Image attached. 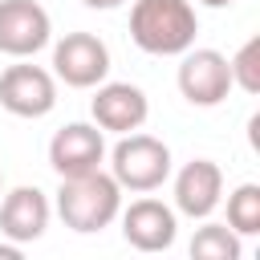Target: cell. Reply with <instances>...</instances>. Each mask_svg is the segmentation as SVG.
Here are the masks:
<instances>
[{
	"label": "cell",
	"mask_w": 260,
	"mask_h": 260,
	"mask_svg": "<svg viewBox=\"0 0 260 260\" xmlns=\"http://www.w3.org/2000/svg\"><path fill=\"white\" fill-rule=\"evenodd\" d=\"M199 16L191 0H134L130 41L150 57H179L195 45Z\"/></svg>",
	"instance_id": "cell-1"
},
{
	"label": "cell",
	"mask_w": 260,
	"mask_h": 260,
	"mask_svg": "<svg viewBox=\"0 0 260 260\" xmlns=\"http://www.w3.org/2000/svg\"><path fill=\"white\" fill-rule=\"evenodd\" d=\"M118 211H122V187L102 167L85 171V175H69L57 187V215L65 228H73L81 236L110 228L118 219Z\"/></svg>",
	"instance_id": "cell-2"
},
{
	"label": "cell",
	"mask_w": 260,
	"mask_h": 260,
	"mask_svg": "<svg viewBox=\"0 0 260 260\" xmlns=\"http://www.w3.org/2000/svg\"><path fill=\"white\" fill-rule=\"evenodd\" d=\"M110 175L122 191H134V195H146V191H158L167 179H171V146L154 134H122L110 150Z\"/></svg>",
	"instance_id": "cell-3"
},
{
	"label": "cell",
	"mask_w": 260,
	"mask_h": 260,
	"mask_svg": "<svg viewBox=\"0 0 260 260\" xmlns=\"http://www.w3.org/2000/svg\"><path fill=\"white\" fill-rule=\"evenodd\" d=\"M53 77L69 89H93L110 77V49L93 32H65L53 45Z\"/></svg>",
	"instance_id": "cell-4"
},
{
	"label": "cell",
	"mask_w": 260,
	"mask_h": 260,
	"mask_svg": "<svg viewBox=\"0 0 260 260\" xmlns=\"http://www.w3.org/2000/svg\"><path fill=\"white\" fill-rule=\"evenodd\" d=\"M175 81H179V93L191 102V106H199V110H211V106H219L223 98H228V89H232V69H228V57L219 53V49H187V53H179V73H175Z\"/></svg>",
	"instance_id": "cell-5"
},
{
	"label": "cell",
	"mask_w": 260,
	"mask_h": 260,
	"mask_svg": "<svg viewBox=\"0 0 260 260\" xmlns=\"http://www.w3.org/2000/svg\"><path fill=\"white\" fill-rule=\"evenodd\" d=\"M0 106L12 118H45L57 106V77L20 57L0 73Z\"/></svg>",
	"instance_id": "cell-6"
},
{
	"label": "cell",
	"mask_w": 260,
	"mask_h": 260,
	"mask_svg": "<svg viewBox=\"0 0 260 260\" xmlns=\"http://www.w3.org/2000/svg\"><path fill=\"white\" fill-rule=\"evenodd\" d=\"M53 41V20L37 0H0V53L32 57Z\"/></svg>",
	"instance_id": "cell-7"
},
{
	"label": "cell",
	"mask_w": 260,
	"mask_h": 260,
	"mask_svg": "<svg viewBox=\"0 0 260 260\" xmlns=\"http://www.w3.org/2000/svg\"><path fill=\"white\" fill-rule=\"evenodd\" d=\"M118 219H122L126 244L138 252H167L179 236V211L167 207L162 199H150V191L142 199H134L130 207H122Z\"/></svg>",
	"instance_id": "cell-8"
},
{
	"label": "cell",
	"mask_w": 260,
	"mask_h": 260,
	"mask_svg": "<svg viewBox=\"0 0 260 260\" xmlns=\"http://www.w3.org/2000/svg\"><path fill=\"white\" fill-rule=\"evenodd\" d=\"M89 114H93L98 130H106V134H130V130H142V122L150 114V102L130 81H102V85H93Z\"/></svg>",
	"instance_id": "cell-9"
},
{
	"label": "cell",
	"mask_w": 260,
	"mask_h": 260,
	"mask_svg": "<svg viewBox=\"0 0 260 260\" xmlns=\"http://www.w3.org/2000/svg\"><path fill=\"white\" fill-rule=\"evenodd\" d=\"M102 162H106V130H98L89 122H69L49 138V167L61 179L98 171Z\"/></svg>",
	"instance_id": "cell-10"
},
{
	"label": "cell",
	"mask_w": 260,
	"mask_h": 260,
	"mask_svg": "<svg viewBox=\"0 0 260 260\" xmlns=\"http://www.w3.org/2000/svg\"><path fill=\"white\" fill-rule=\"evenodd\" d=\"M223 199V171L211 158H191L175 175V211L187 219H207Z\"/></svg>",
	"instance_id": "cell-11"
},
{
	"label": "cell",
	"mask_w": 260,
	"mask_h": 260,
	"mask_svg": "<svg viewBox=\"0 0 260 260\" xmlns=\"http://www.w3.org/2000/svg\"><path fill=\"white\" fill-rule=\"evenodd\" d=\"M49 195L41 187H12L4 199H0V236L4 240H16V244H32L45 236L49 228Z\"/></svg>",
	"instance_id": "cell-12"
},
{
	"label": "cell",
	"mask_w": 260,
	"mask_h": 260,
	"mask_svg": "<svg viewBox=\"0 0 260 260\" xmlns=\"http://www.w3.org/2000/svg\"><path fill=\"white\" fill-rule=\"evenodd\" d=\"M187 252H191V260H240L244 244H240V236L228 223H207L203 219V228L191 236Z\"/></svg>",
	"instance_id": "cell-13"
},
{
	"label": "cell",
	"mask_w": 260,
	"mask_h": 260,
	"mask_svg": "<svg viewBox=\"0 0 260 260\" xmlns=\"http://www.w3.org/2000/svg\"><path fill=\"white\" fill-rule=\"evenodd\" d=\"M228 228L236 236H256L260 232V183H240L228 195Z\"/></svg>",
	"instance_id": "cell-14"
},
{
	"label": "cell",
	"mask_w": 260,
	"mask_h": 260,
	"mask_svg": "<svg viewBox=\"0 0 260 260\" xmlns=\"http://www.w3.org/2000/svg\"><path fill=\"white\" fill-rule=\"evenodd\" d=\"M228 69H232V85H240L244 93H260V37H248L228 61Z\"/></svg>",
	"instance_id": "cell-15"
},
{
	"label": "cell",
	"mask_w": 260,
	"mask_h": 260,
	"mask_svg": "<svg viewBox=\"0 0 260 260\" xmlns=\"http://www.w3.org/2000/svg\"><path fill=\"white\" fill-rule=\"evenodd\" d=\"M20 248H24V244H16V240L0 244V260H20Z\"/></svg>",
	"instance_id": "cell-16"
},
{
	"label": "cell",
	"mask_w": 260,
	"mask_h": 260,
	"mask_svg": "<svg viewBox=\"0 0 260 260\" xmlns=\"http://www.w3.org/2000/svg\"><path fill=\"white\" fill-rule=\"evenodd\" d=\"M85 8H102V12H110V8H122L126 0H81Z\"/></svg>",
	"instance_id": "cell-17"
},
{
	"label": "cell",
	"mask_w": 260,
	"mask_h": 260,
	"mask_svg": "<svg viewBox=\"0 0 260 260\" xmlns=\"http://www.w3.org/2000/svg\"><path fill=\"white\" fill-rule=\"evenodd\" d=\"M203 8H228V4H236V0H199Z\"/></svg>",
	"instance_id": "cell-18"
},
{
	"label": "cell",
	"mask_w": 260,
	"mask_h": 260,
	"mask_svg": "<svg viewBox=\"0 0 260 260\" xmlns=\"http://www.w3.org/2000/svg\"><path fill=\"white\" fill-rule=\"evenodd\" d=\"M0 195H4V171H0Z\"/></svg>",
	"instance_id": "cell-19"
}]
</instances>
